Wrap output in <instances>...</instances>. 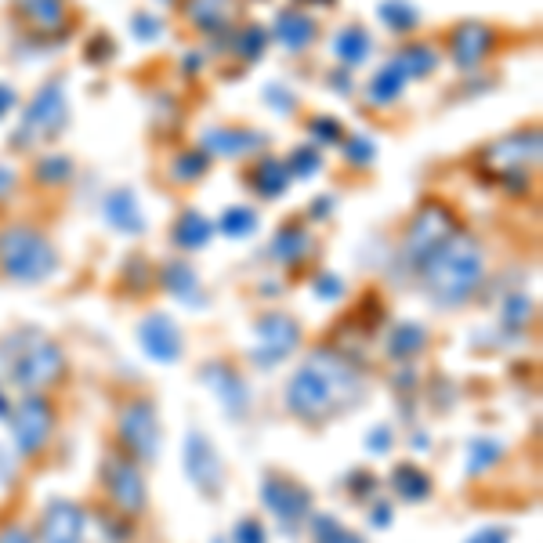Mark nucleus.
I'll return each mask as SVG.
<instances>
[{
  "instance_id": "33",
  "label": "nucleus",
  "mask_w": 543,
  "mask_h": 543,
  "mask_svg": "<svg viewBox=\"0 0 543 543\" xmlns=\"http://www.w3.org/2000/svg\"><path fill=\"white\" fill-rule=\"evenodd\" d=\"M399 69H402V73H420V77H424V73H431V69H435V55H431L428 48H410L406 55H402Z\"/></svg>"
},
{
  "instance_id": "10",
  "label": "nucleus",
  "mask_w": 543,
  "mask_h": 543,
  "mask_svg": "<svg viewBox=\"0 0 543 543\" xmlns=\"http://www.w3.org/2000/svg\"><path fill=\"white\" fill-rule=\"evenodd\" d=\"M261 500H265V507L286 529L301 525L308 518V511H312V493H308L297 478H286L279 475V471H272V475L261 482Z\"/></svg>"
},
{
  "instance_id": "36",
  "label": "nucleus",
  "mask_w": 543,
  "mask_h": 543,
  "mask_svg": "<svg viewBox=\"0 0 543 543\" xmlns=\"http://www.w3.org/2000/svg\"><path fill=\"white\" fill-rule=\"evenodd\" d=\"M236 543H268L265 525H261L258 518H243V522H236Z\"/></svg>"
},
{
  "instance_id": "16",
  "label": "nucleus",
  "mask_w": 543,
  "mask_h": 543,
  "mask_svg": "<svg viewBox=\"0 0 543 543\" xmlns=\"http://www.w3.org/2000/svg\"><path fill=\"white\" fill-rule=\"evenodd\" d=\"M493 51V29L482 22H464L449 33V55L460 69H475Z\"/></svg>"
},
{
  "instance_id": "43",
  "label": "nucleus",
  "mask_w": 543,
  "mask_h": 543,
  "mask_svg": "<svg viewBox=\"0 0 543 543\" xmlns=\"http://www.w3.org/2000/svg\"><path fill=\"white\" fill-rule=\"evenodd\" d=\"M315 290H319V294L337 297V294H341V283H337V279H319V283H315Z\"/></svg>"
},
{
  "instance_id": "6",
  "label": "nucleus",
  "mask_w": 543,
  "mask_h": 543,
  "mask_svg": "<svg viewBox=\"0 0 543 543\" xmlns=\"http://www.w3.org/2000/svg\"><path fill=\"white\" fill-rule=\"evenodd\" d=\"M460 232L457 218H453V210L439 200H428L424 207L413 214V225L406 232V243H402V258H406V268L410 272H420V268L428 265V258L435 250L453 239Z\"/></svg>"
},
{
  "instance_id": "25",
  "label": "nucleus",
  "mask_w": 543,
  "mask_h": 543,
  "mask_svg": "<svg viewBox=\"0 0 543 543\" xmlns=\"http://www.w3.org/2000/svg\"><path fill=\"white\" fill-rule=\"evenodd\" d=\"M163 283H167V290H171V294H178L181 301L200 305V283H196V276H192V268L167 265V272H163Z\"/></svg>"
},
{
  "instance_id": "32",
  "label": "nucleus",
  "mask_w": 543,
  "mask_h": 543,
  "mask_svg": "<svg viewBox=\"0 0 543 543\" xmlns=\"http://www.w3.org/2000/svg\"><path fill=\"white\" fill-rule=\"evenodd\" d=\"M399 87H402V69L399 66H391V69H384L381 77L373 80V102H391V98L399 95Z\"/></svg>"
},
{
  "instance_id": "18",
  "label": "nucleus",
  "mask_w": 543,
  "mask_h": 543,
  "mask_svg": "<svg viewBox=\"0 0 543 543\" xmlns=\"http://www.w3.org/2000/svg\"><path fill=\"white\" fill-rule=\"evenodd\" d=\"M384 348H388L391 362H413L424 355V348H428V330L417 323H402L388 334V344H384Z\"/></svg>"
},
{
  "instance_id": "22",
  "label": "nucleus",
  "mask_w": 543,
  "mask_h": 543,
  "mask_svg": "<svg viewBox=\"0 0 543 543\" xmlns=\"http://www.w3.org/2000/svg\"><path fill=\"white\" fill-rule=\"evenodd\" d=\"M207 145L221 156H243L247 149L261 145V138L258 134H247V131H214V134H207Z\"/></svg>"
},
{
  "instance_id": "20",
  "label": "nucleus",
  "mask_w": 543,
  "mask_h": 543,
  "mask_svg": "<svg viewBox=\"0 0 543 543\" xmlns=\"http://www.w3.org/2000/svg\"><path fill=\"white\" fill-rule=\"evenodd\" d=\"M276 37L283 40L286 48H305L308 40L315 37V22L308 15H301V11H286L276 22Z\"/></svg>"
},
{
  "instance_id": "24",
  "label": "nucleus",
  "mask_w": 543,
  "mask_h": 543,
  "mask_svg": "<svg viewBox=\"0 0 543 543\" xmlns=\"http://www.w3.org/2000/svg\"><path fill=\"white\" fill-rule=\"evenodd\" d=\"M174 239H178L181 247H189V250H196V247H203L210 239V221L203 218V214H181V221L174 225Z\"/></svg>"
},
{
  "instance_id": "23",
  "label": "nucleus",
  "mask_w": 543,
  "mask_h": 543,
  "mask_svg": "<svg viewBox=\"0 0 543 543\" xmlns=\"http://www.w3.org/2000/svg\"><path fill=\"white\" fill-rule=\"evenodd\" d=\"M189 15L196 26L203 29H218L221 22L232 19V0H192Z\"/></svg>"
},
{
  "instance_id": "4",
  "label": "nucleus",
  "mask_w": 543,
  "mask_h": 543,
  "mask_svg": "<svg viewBox=\"0 0 543 543\" xmlns=\"http://www.w3.org/2000/svg\"><path fill=\"white\" fill-rule=\"evenodd\" d=\"M58 268V250L29 225L0 229V276L11 283H44Z\"/></svg>"
},
{
  "instance_id": "30",
  "label": "nucleus",
  "mask_w": 543,
  "mask_h": 543,
  "mask_svg": "<svg viewBox=\"0 0 543 543\" xmlns=\"http://www.w3.org/2000/svg\"><path fill=\"white\" fill-rule=\"evenodd\" d=\"M315 543H366L362 536H355L352 529L337 525L334 518H315Z\"/></svg>"
},
{
  "instance_id": "11",
  "label": "nucleus",
  "mask_w": 543,
  "mask_h": 543,
  "mask_svg": "<svg viewBox=\"0 0 543 543\" xmlns=\"http://www.w3.org/2000/svg\"><path fill=\"white\" fill-rule=\"evenodd\" d=\"M62 120H66V91H62L58 80H51V84L37 95V102L29 105L26 120H22L19 134H15V142L19 145L44 142V138L62 131Z\"/></svg>"
},
{
  "instance_id": "7",
  "label": "nucleus",
  "mask_w": 543,
  "mask_h": 543,
  "mask_svg": "<svg viewBox=\"0 0 543 543\" xmlns=\"http://www.w3.org/2000/svg\"><path fill=\"white\" fill-rule=\"evenodd\" d=\"M102 486L116 515H124V518L145 515V504H149L145 475H142V467H138V460L127 457L124 449H109L102 457Z\"/></svg>"
},
{
  "instance_id": "3",
  "label": "nucleus",
  "mask_w": 543,
  "mask_h": 543,
  "mask_svg": "<svg viewBox=\"0 0 543 543\" xmlns=\"http://www.w3.org/2000/svg\"><path fill=\"white\" fill-rule=\"evenodd\" d=\"M8 377L26 395H40L44 388L66 377V352L62 344L44 337L40 330L15 334L8 341Z\"/></svg>"
},
{
  "instance_id": "47",
  "label": "nucleus",
  "mask_w": 543,
  "mask_h": 543,
  "mask_svg": "<svg viewBox=\"0 0 543 543\" xmlns=\"http://www.w3.org/2000/svg\"><path fill=\"white\" fill-rule=\"evenodd\" d=\"M11 105V87H0V113Z\"/></svg>"
},
{
  "instance_id": "13",
  "label": "nucleus",
  "mask_w": 543,
  "mask_h": 543,
  "mask_svg": "<svg viewBox=\"0 0 543 543\" xmlns=\"http://www.w3.org/2000/svg\"><path fill=\"white\" fill-rule=\"evenodd\" d=\"M200 381L207 384L210 395H214V399L225 406V413H229L232 420L247 417V410H250V388H247V381L239 377L236 366L214 359V362H207V366L200 370Z\"/></svg>"
},
{
  "instance_id": "8",
  "label": "nucleus",
  "mask_w": 543,
  "mask_h": 543,
  "mask_svg": "<svg viewBox=\"0 0 543 543\" xmlns=\"http://www.w3.org/2000/svg\"><path fill=\"white\" fill-rule=\"evenodd\" d=\"M11 435H15V449L22 457H33L48 446L51 431H55V406L44 395H26V399L11 410Z\"/></svg>"
},
{
  "instance_id": "29",
  "label": "nucleus",
  "mask_w": 543,
  "mask_h": 543,
  "mask_svg": "<svg viewBox=\"0 0 543 543\" xmlns=\"http://www.w3.org/2000/svg\"><path fill=\"white\" fill-rule=\"evenodd\" d=\"M109 214H113V221L120 225V229H127V232L142 229V218H138V210H134V203H131L127 192H116L113 200H109Z\"/></svg>"
},
{
  "instance_id": "35",
  "label": "nucleus",
  "mask_w": 543,
  "mask_h": 543,
  "mask_svg": "<svg viewBox=\"0 0 543 543\" xmlns=\"http://www.w3.org/2000/svg\"><path fill=\"white\" fill-rule=\"evenodd\" d=\"M254 225H258V221H254L250 210H229V218H225V232H229V236H250Z\"/></svg>"
},
{
  "instance_id": "21",
  "label": "nucleus",
  "mask_w": 543,
  "mask_h": 543,
  "mask_svg": "<svg viewBox=\"0 0 543 543\" xmlns=\"http://www.w3.org/2000/svg\"><path fill=\"white\" fill-rule=\"evenodd\" d=\"M22 15H26L40 33H51V29H58L62 19H66V11H62L58 0H26V4H22Z\"/></svg>"
},
{
  "instance_id": "34",
  "label": "nucleus",
  "mask_w": 543,
  "mask_h": 543,
  "mask_svg": "<svg viewBox=\"0 0 543 543\" xmlns=\"http://www.w3.org/2000/svg\"><path fill=\"white\" fill-rule=\"evenodd\" d=\"M69 171H73V167H69V160L66 156H51V160H44L37 167V174L44 181H48V185H62V181L69 178Z\"/></svg>"
},
{
  "instance_id": "12",
  "label": "nucleus",
  "mask_w": 543,
  "mask_h": 543,
  "mask_svg": "<svg viewBox=\"0 0 543 543\" xmlns=\"http://www.w3.org/2000/svg\"><path fill=\"white\" fill-rule=\"evenodd\" d=\"M301 344V323L286 312H268L258 319V348H254V362L258 366H276L286 355H294Z\"/></svg>"
},
{
  "instance_id": "46",
  "label": "nucleus",
  "mask_w": 543,
  "mask_h": 543,
  "mask_svg": "<svg viewBox=\"0 0 543 543\" xmlns=\"http://www.w3.org/2000/svg\"><path fill=\"white\" fill-rule=\"evenodd\" d=\"M11 417V402H8V395L0 391V420H8Z\"/></svg>"
},
{
  "instance_id": "48",
  "label": "nucleus",
  "mask_w": 543,
  "mask_h": 543,
  "mask_svg": "<svg viewBox=\"0 0 543 543\" xmlns=\"http://www.w3.org/2000/svg\"><path fill=\"white\" fill-rule=\"evenodd\" d=\"M8 189H11V171L0 167V192H8Z\"/></svg>"
},
{
  "instance_id": "37",
  "label": "nucleus",
  "mask_w": 543,
  "mask_h": 543,
  "mask_svg": "<svg viewBox=\"0 0 543 543\" xmlns=\"http://www.w3.org/2000/svg\"><path fill=\"white\" fill-rule=\"evenodd\" d=\"M381 19L388 22V26H395V29H406V26H413V22H417V15H413L406 4H388V8H381Z\"/></svg>"
},
{
  "instance_id": "31",
  "label": "nucleus",
  "mask_w": 543,
  "mask_h": 543,
  "mask_svg": "<svg viewBox=\"0 0 543 543\" xmlns=\"http://www.w3.org/2000/svg\"><path fill=\"white\" fill-rule=\"evenodd\" d=\"M366 51H370V40H366L362 29H348V33L337 40V55H341L344 62H352V66L366 58Z\"/></svg>"
},
{
  "instance_id": "38",
  "label": "nucleus",
  "mask_w": 543,
  "mask_h": 543,
  "mask_svg": "<svg viewBox=\"0 0 543 543\" xmlns=\"http://www.w3.org/2000/svg\"><path fill=\"white\" fill-rule=\"evenodd\" d=\"M504 312H507V323L511 326H522V323H529V315H533V305L525 301V297H511L504 305Z\"/></svg>"
},
{
  "instance_id": "26",
  "label": "nucleus",
  "mask_w": 543,
  "mask_h": 543,
  "mask_svg": "<svg viewBox=\"0 0 543 543\" xmlns=\"http://www.w3.org/2000/svg\"><path fill=\"white\" fill-rule=\"evenodd\" d=\"M500 457H504V446L496 439H475L467 446V475H482V471L493 467Z\"/></svg>"
},
{
  "instance_id": "42",
  "label": "nucleus",
  "mask_w": 543,
  "mask_h": 543,
  "mask_svg": "<svg viewBox=\"0 0 543 543\" xmlns=\"http://www.w3.org/2000/svg\"><path fill=\"white\" fill-rule=\"evenodd\" d=\"M388 442H391V431L388 428H373V435H370V449H373V453H384V449H388Z\"/></svg>"
},
{
  "instance_id": "17",
  "label": "nucleus",
  "mask_w": 543,
  "mask_h": 543,
  "mask_svg": "<svg viewBox=\"0 0 543 543\" xmlns=\"http://www.w3.org/2000/svg\"><path fill=\"white\" fill-rule=\"evenodd\" d=\"M138 341H142L145 355H153L156 362H174L181 355V334L167 315H149L138 330Z\"/></svg>"
},
{
  "instance_id": "1",
  "label": "nucleus",
  "mask_w": 543,
  "mask_h": 543,
  "mask_svg": "<svg viewBox=\"0 0 543 543\" xmlns=\"http://www.w3.org/2000/svg\"><path fill=\"white\" fill-rule=\"evenodd\" d=\"M359 399V377L352 362L334 352H315L286 384V410L297 420L323 424Z\"/></svg>"
},
{
  "instance_id": "45",
  "label": "nucleus",
  "mask_w": 543,
  "mask_h": 543,
  "mask_svg": "<svg viewBox=\"0 0 543 543\" xmlns=\"http://www.w3.org/2000/svg\"><path fill=\"white\" fill-rule=\"evenodd\" d=\"M8 478H11V464H8V457L0 453V486H8Z\"/></svg>"
},
{
  "instance_id": "50",
  "label": "nucleus",
  "mask_w": 543,
  "mask_h": 543,
  "mask_svg": "<svg viewBox=\"0 0 543 543\" xmlns=\"http://www.w3.org/2000/svg\"><path fill=\"white\" fill-rule=\"evenodd\" d=\"M214 543H225V540H214Z\"/></svg>"
},
{
  "instance_id": "27",
  "label": "nucleus",
  "mask_w": 543,
  "mask_h": 543,
  "mask_svg": "<svg viewBox=\"0 0 543 543\" xmlns=\"http://www.w3.org/2000/svg\"><path fill=\"white\" fill-rule=\"evenodd\" d=\"M305 243H308V236L301 229H283L276 236V243H272V258H279V261H297L301 254H305Z\"/></svg>"
},
{
  "instance_id": "28",
  "label": "nucleus",
  "mask_w": 543,
  "mask_h": 543,
  "mask_svg": "<svg viewBox=\"0 0 543 543\" xmlns=\"http://www.w3.org/2000/svg\"><path fill=\"white\" fill-rule=\"evenodd\" d=\"M254 189L261 192V196H279V192L286 189V171H283V163L276 160H261L258 174H254Z\"/></svg>"
},
{
  "instance_id": "14",
  "label": "nucleus",
  "mask_w": 543,
  "mask_h": 543,
  "mask_svg": "<svg viewBox=\"0 0 543 543\" xmlns=\"http://www.w3.org/2000/svg\"><path fill=\"white\" fill-rule=\"evenodd\" d=\"M37 543H80L84 540V507L73 504V500H51L44 511H40Z\"/></svg>"
},
{
  "instance_id": "2",
  "label": "nucleus",
  "mask_w": 543,
  "mask_h": 543,
  "mask_svg": "<svg viewBox=\"0 0 543 543\" xmlns=\"http://www.w3.org/2000/svg\"><path fill=\"white\" fill-rule=\"evenodd\" d=\"M417 276L435 305L460 308L464 301L475 297V290L482 286V279H486V258H482V247H478L475 239H467L457 232V236L446 239V243L431 254L428 265L420 268Z\"/></svg>"
},
{
  "instance_id": "40",
  "label": "nucleus",
  "mask_w": 543,
  "mask_h": 543,
  "mask_svg": "<svg viewBox=\"0 0 543 543\" xmlns=\"http://www.w3.org/2000/svg\"><path fill=\"white\" fill-rule=\"evenodd\" d=\"M0 543H37L33 540V533H26V529H0Z\"/></svg>"
},
{
  "instance_id": "41",
  "label": "nucleus",
  "mask_w": 543,
  "mask_h": 543,
  "mask_svg": "<svg viewBox=\"0 0 543 543\" xmlns=\"http://www.w3.org/2000/svg\"><path fill=\"white\" fill-rule=\"evenodd\" d=\"M359 478H352V493H370V489H377V478L370 475V471H355Z\"/></svg>"
},
{
  "instance_id": "19",
  "label": "nucleus",
  "mask_w": 543,
  "mask_h": 543,
  "mask_svg": "<svg viewBox=\"0 0 543 543\" xmlns=\"http://www.w3.org/2000/svg\"><path fill=\"white\" fill-rule=\"evenodd\" d=\"M391 489H395V496L406 500V504H420V500H428L431 496V478L424 467L399 464L391 471Z\"/></svg>"
},
{
  "instance_id": "9",
  "label": "nucleus",
  "mask_w": 543,
  "mask_h": 543,
  "mask_svg": "<svg viewBox=\"0 0 543 543\" xmlns=\"http://www.w3.org/2000/svg\"><path fill=\"white\" fill-rule=\"evenodd\" d=\"M185 475L207 500H218L225 493V467H221L214 442L203 431H189V439H185Z\"/></svg>"
},
{
  "instance_id": "49",
  "label": "nucleus",
  "mask_w": 543,
  "mask_h": 543,
  "mask_svg": "<svg viewBox=\"0 0 543 543\" xmlns=\"http://www.w3.org/2000/svg\"><path fill=\"white\" fill-rule=\"evenodd\" d=\"M305 4H326V0H305Z\"/></svg>"
},
{
  "instance_id": "44",
  "label": "nucleus",
  "mask_w": 543,
  "mask_h": 543,
  "mask_svg": "<svg viewBox=\"0 0 543 543\" xmlns=\"http://www.w3.org/2000/svg\"><path fill=\"white\" fill-rule=\"evenodd\" d=\"M391 522V507H377L373 511V525H388Z\"/></svg>"
},
{
  "instance_id": "15",
  "label": "nucleus",
  "mask_w": 543,
  "mask_h": 543,
  "mask_svg": "<svg viewBox=\"0 0 543 543\" xmlns=\"http://www.w3.org/2000/svg\"><path fill=\"white\" fill-rule=\"evenodd\" d=\"M536 156H540V134L515 131L507 134V138H500L496 145H489L486 153H482V163L500 174H511V171H525L529 163H536Z\"/></svg>"
},
{
  "instance_id": "5",
  "label": "nucleus",
  "mask_w": 543,
  "mask_h": 543,
  "mask_svg": "<svg viewBox=\"0 0 543 543\" xmlns=\"http://www.w3.org/2000/svg\"><path fill=\"white\" fill-rule=\"evenodd\" d=\"M116 435L120 449L138 464H153L160 457V417H156V402L149 395H131L124 399L116 413Z\"/></svg>"
},
{
  "instance_id": "39",
  "label": "nucleus",
  "mask_w": 543,
  "mask_h": 543,
  "mask_svg": "<svg viewBox=\"0 0 543 543\" xmlns=\"http://www.w3.org/2000/svg\"><path fill=\"white\" fill-rule=\"evenodd\" d=\"M467 543H511V533L507 529H496V525H489V529H478V533H471V540Z\"/></svg>"
}]
</instances>
